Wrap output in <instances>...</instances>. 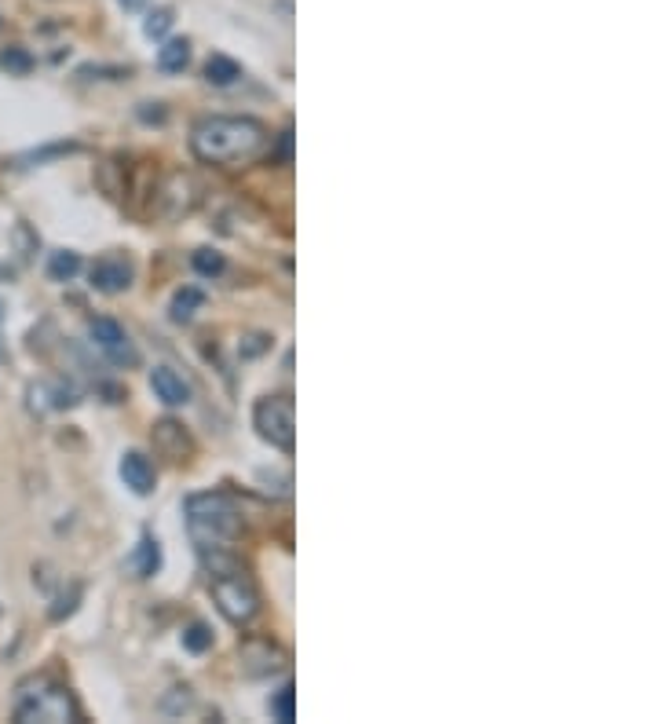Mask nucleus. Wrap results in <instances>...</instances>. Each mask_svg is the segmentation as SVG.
<instances>
[{"label": "nucleus", "instance_id": "obj_1", "mask_svg": "<svg viewBox=\"0 0 658 724\" xmlns=\"http://www.w3.org/2000/svg\"><path fill=\"white\" fill-rule=\"evenodd\" d=\"M271 147V132L256 118H202L191 128V150L209 165H249Z\"/></svg>", "mask_w": 658, "mask_h": 724}, {"label": "nucleus", "instance_id": "obj_2", "mask_svg": "<svg viewBox=\"0 0 658 724\" xmlns=\"http://www.w3.org/2000/svg\"><path fill=\"white\" fill-rule=\"evenodd\" d=\"M11 717L19 724H77L81 721V706L66 684H55L48 677H33L22 681L15 692V710Z\"/></svg>", "mask_w": 658, "mask_h": 724}, {"label": "nucleus", "instance_id": "obj_3", "mask_svg": "<svg viewBox=\"0 0 658 724\" xmlns=\"http://www.w3.org/2000/svg\"><path fill=\"white\" fill-rule=\"evenodd\" d=\"M187 527L198 545H227L242 534V512L231 494H194L187 498Z\"/></svg>", "mask_w": 658, "mask_h": 724}, {"label": "nucleus", "instance_id": "obj_4", "mask_svg": "<svg viewBox=\"0 0 658 724\" xmlns=\"http://www.w3.org/2000/svg\"><path fill=\"white\" fill-rule=\"evenodd\" d=\"M213 600L220 607V615L234 626H249L260 615V593H256L253 578L245 571L213 578Z\"/></svg>", "mask_w": 658, "mask_h": 724}, {"label": "nucleus", "instance_id": "obj_5", "mask_svg": "<svg viewBox=\"0 0 658 724\" xmlns=\"http://www.w3.org/2000/svg\"><path fill=\"white\" fill-rule=\"evenodd\" d=\"M253 425L271 447H278L282 454H293V447H297V421H293V399L289 395H267V399H260L253 410Z\"/></svg>", "mask_w": 658, "mask_h": 724}, {"label": "nucleus", "instance_id": "obj_6", "mask_svg": "<svg viewBox=\"0 0 658 724\" xmlns=\"http://www.w3.org/2000/svg\"><path fill=\"white\" fill-rule=\"evenodd\" d=\"M198 205V187L187 172H172L165 176V183L158 187V198H154V213L161 220H183Z\"/></svg>", "mask_w": 658, "mask_h": 724}, {"label": "nucleus", "instance_id": "obj_7", "mask_svg": "<svg viewBox=\"0 0 658 724\" xmlns=\"http://www.w3.org/2000/svg\"><path fill=\"white\" fill-rule=\"evenodd\" d=\"M88 333H92V341H96V348L103 355H107L114 366H136L139 362V352H136V344L128 341V333H125V326L117 319H92L88 322Z\"/></svg>", "mask_w": 658, "mask_h": 724}, {"label": "nucleus", "instance_id": "obj_8", "mask_svg": "<svg viewBox=\"0 0 658 724\" xmlns=\"http://www.w3.org/2000/svg\"><path fill=\"white\" fill-rule=\"evenodd\" d=\"M92 286L99 289V293H125L128 286H132V260H128L125 253H107L99 256L96 264H92Z\"/></svg>", "mask_w": 658, "mask_h": 724}, {"label": "nucleus", "instance_id": "obj_9", "mask_svg": "<svg viewBox=\"0 0 658 724\" xmlns=\"http://www.w3.org/2000/svg\"><path fill=\"white\" fill-rule=\"evenodd\" d=\"M150 443H154V450H158L161 458H169V461H191V454H194L191 432H187L180 421H172V417H161L158 425H154Z\"/></svg>", "mask_w": 658, "mask_h": 724}, {"label": "nucleus", "instance_id": "obj_10", "mask_svg": "<svg viewBox=\"0 0 658 724\" xmlns=\"http://www.w3.org/2000/svg\"><path fill=\"white\" fill-rule=\"evenodd\" d=\"M242 670L245 677H267V673L286 670V655L271 640H249L242 648Z\"/></svg>", "mask_w": 658, "mask_h": 724}, {"label": "nucleus", "instance_id": "obj_11", "mask_svg": "<svg viewBox=\"0 0 658 724\" xmlns=\"http://www.w3.org/2000/svg\"><path fill=\"white\" fill-rule=\"evenodd\" d=\"M150 388H154V395H158L161 403H169V406L191 403V384L183 381L172 366H154V373H150Z\"/></svg>", "mask_w": 658, "mask_h": 724}, {"label": "nucleus", "instance_id": "obj_12", "mask_svg": "<svg viewBox=\"0 0 658 724\" xmlns=\"http://www.w3.org/2000/svg\"><path fill=\"white\" fill-rule=\"evenodd\" d=\"M121 480L132 494H150L154 490V465H150L147 454H139V450H128L125 458H121Z\"/></svg>", "mask_w": 658, "mask_h": 724}, {"label": "nucleus", "instance_id": "obj_13", "mask_svg": "<svg viewBox=\"0 0 658 724\" xmlns=\"http://www.w3.org/2000/svg\"><path fill=\"white\" fill-rule=\"evenodd\" d=\"M125 567H128V575H136V578H150V575H158V567H161V545L154 542V538H143V542L132 549V556L125 560Z\"/></svg>", "mask_w": 658, "mask_h": 724}, {"label": "nucleus", "instance_id": "obj_14", "mask_svg": "<svg viewBox=\"0 0 658 724\" xmlns=\"http://www.w3.org/2000/svg\"><path fill=\"white\" fill-rule=\"evenodd\" d=\"M187 63H191V41L187 37H176V41H165L158 48V70H165V74H180V70H187Z\"/></svg>", "mask_w": 658, "mask_h": 724}, {"label": "nucleus", "instance_id": "obj_15", "mask_svg": "<svg viewBox=\"0 0 658 724\" xmlns=\"http://www.w3.org/2000/svg\"><path fill=\"white\" fill-rule=\"evenodd\" d=\"M205 81L216 88H231L242 81V66L234 63V59H227V55H213V59L205 63Z\"/></svg>", "mask_w": 658, "mask_h": 724}, {"label": "nucleus", "instance_id": "obj_16", "mask_svg": "<svg viewBox=\"0 0 658 724\" xmlns=\"http://www.w3.org/2000/svg\"><path fill=\"white\" fill-rule=\"evenodd\" d=\"M205 304V293L198 286H183L176 297H172V319L176 322H191Z\"/></svg>", "mask_w": 658, "mask_h": 724}, {"label": "nucleus", "instance_id": "obj_17", "mask_svg": "<svg viewBox=\"0 0 658 724\" xmlns=\"http://www.w3.org/2000/svg\"><path fill=\"white\" fill-rule=\"evenodd\" d=\"M77 271H81V256H77L74 249H59V253H52V260H48V275H52L55 282H70Z\"/></svg>", "mask_w": 658, "mask_h": 724}, {"label": "nucleus", "instance_id": "obj_18", "mask_svg": "<svg viewBox=\"0 0 658 724\" xmlns=\"http://www.w3.org/2000/svg\"><path fill=\"white\" fill-rule=\"evenodd\" d=\"M293 703H297V692H293V684H282L275 695H271V703H267V710H271V717L282 724H293V717H297V710H293Z\"/></svg>", "mask_w": 658, "mask_h": 724}, {"label": "nucleus", "instance_id": "obj_19", "mask_svg": "<svg viewBox=\"0 0 658 724\" xmlns=\"http://www.w3.org/2000/svg\"><path fill=\"white\" fill-rule=\"evenodd\" d=\"M183 648L194 651V655H202V651L213 648V629L205 626V622H194V626L183 629Z\"/></svg>", "mask_w": 658, "mask_h": 724}, {"label": "nucleus", "instance_id": "obj_20", "mask_svg": "<svg viewBox=\"0 0 658 724\" xmlns=\"http://www.w3.org/2000/svg\"><path fill=\"white\" fill-rule=\"evenodd\" d=\"M172 8H154L147 15V22H143V33H147L150 41H161V37H165V33L172 30Z\"/></svg>", "mask_w": 658, "mask_h": 724}, {"label": "nucleus", "instance_id": "obj_21", "mask_svg": "<svg viewBox=\"0 0 658 724\" xmlns=\"http://www.w3.org/2000/svg\"><path fill=\"white\" fill-rule=\"evenodd\" d=\"M223 267H227V260H223V253H216V249H198L194 253V271L205 278L213 275H223Z\"/></svg>", "mask_w": 658, "mask_h": 724}, {"label": "nucleus", "instance_id": "obj_22", "mask_svg": "<svg viewBox=\"0 0 658 724\" xmlns=\"http://www.w3.org/2000/svg\"><path fill=\"white\" fill-rule=\"evenodd\" d=\"M191 703H194L191 688H172V695L161 699V710H165V714H183V710H191Z\"/></svg>", "mask_w": 658, "mask_h": 724}, {"label": "nucleus", "instance_id": "obj_23", "mask_svg": "<svg viewBox=\"0 0 658 724\" xmlns=\"http://www.w3.org/2000/svg\"><path fill=\"white\" fill-rule=\"evenodd\" d=\"M4 66L19 70V74H26V70H30V55L22 52V48H8V52H4Z\"/></svg>", "mask_w": 658, "mask_h": 724}, {"label": "nucleus", "instance_id": "obj_24", "mask_svg": "<svg viewBox=\"0 0 658 724\" xmlns=\"http://www.w3.org/2000/svg\"><path fill=\"white\" fill-rule=\"evenodd\" d=\"M139 118L143 121H165V107H161V103H143Z\"/></svg>", "mask_w": 658, "mask_h": 724}, {"label": "nucleus", "instance_id": "obj_25", "mask_svg": "<svg viewBox=\"0 0 658 724\" xmlns=\"http://www.w3.org/2000/svg\"><path fill=\"white\" fill-rule=\"evenodd\" d=\"M249 341H253V344H249V348H245L242 355H260V352L267 348V337H249Z\"/></svg>", "mask_w": 658, "mask_h": 724}, {"label": "nucleus", "instance_id": "obj_26", "mask_svg": "<svg viewBox=\"0 0 658 724\" xmlns=\"http://www.w3.org/2000/svg\"><path fill=\"white\" fill-rule=\"evenodd\" d=\"M117 4H121L125 11H143V4H147V0H117Z\"/></svg>", "mask_w": 658, "mask_h": 724}]
</instances>
